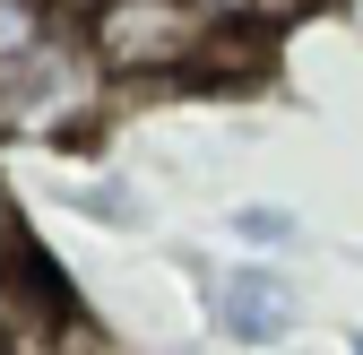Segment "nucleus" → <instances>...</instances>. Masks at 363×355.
<instances>
[{"label":"nucleus","instance_id":"obj_1","mask_svg":"<svg viewBox=\"0 0 363 355\" xmlns=\"http://www.w3.org/2000/svg\"><path fill=\"white\" fill-rule=\"evenodd\" d=\"M225 26L199 9V0H104L96 26H86V53L104 70H182L199 61V43H216Z\"/></svg>","mask_w":363,"mask_h":355},{"label":"nucleus","instance_id":"obj_2","mask_svg":"<svg viewBox=\"0 0 363 355\" xmlns=\"http://www.w3.org/2000/svg\"><path fill=\"white\" fill-rule=\"evenodd\" d=\"M96 53H61L52 35L35 43V53L0 61V121L9 130H61L86 113V87H96Z\"/></svg>","mask_w":363,"mask_h":355},{"label":"nucleus","instance_id":"obj_3","mask_svg":"<svg viewBox=\"0 0 363 355\" xmlns=\"http://www.w3.org/2000/svg\"><path fill=\"white\" fill-rule=\"evenodd\" d=\"M216 321H225V338L259 346V338H277V329L294 321V286H286L277 269H234V278L216 286Z\"/></svg>","mask_w":363,"mask_h":355},{"label":"nucleus","instance_id":"obj_4","mask_svg":"<svg viewBox=\"0 0 363 355\" xmlns=\"http://www.w3.org/2000/svg\"><path fill=\"white\" fill-rule=\"evenodd\" d=\"M35 43H43V9L35 0H0V61L35 53Z\"/></svg>","mask_w":363,"mask_h":355},{"label":"nucleus","instance_id":"obj_5","mask_svg":"<svg viewBox=\"0 0 363 355\" xmlns=\"http://www.w3.org/2000/svg\"><path fill=\"white\" fill-rule=\"evenodd\" d=\"M199 9H208L216 26H234V18H277L286 0H199Z\"/></svg>","mask_w":363,"mask_h":355},{"label":"nucleus","instance_id":"obj_6","mask_svg":"<svg viewBox=\"0 0 363 355\" xmlns=\"http://www.w3.org/2000/svg\"><path fill=\"white\" fill-rule=\"evenodd\" d=\"M242 234H251V243H286L294 226H286V208H251V217H242Z\"/></svg>","mask_w":363,"mask_h":355},{"label":"nucleus","instance_id":"obj_7","mask_svg":"<svg viewBox=\"0 0 363 355\" xmlns=\"http://www.w3.org/2000/svg\"><path fill=\"white\" fill-rule=\"evenodd\" d=\"M346 18H354V35H363V0H346Z\"/></svg>","mask_w":363,"mask_h":355}]
</instances>
